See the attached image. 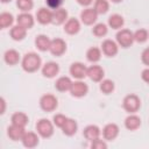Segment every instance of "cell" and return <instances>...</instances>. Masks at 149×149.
Here are the masks:
<instances>
[{"label": "cell", "mask_w": 149, "mask_h": 149, "mask_svg": "<svg viewBox=\"0 0 149 149\" xmlns=\"http://www.w3.org/2000/svg\"><path fill=\"white\" fill-rule=\"evenodd\" d=\"M12 23H13V15L10 13L3 12L0 14V28L3 29L6 27H9Z\"/></svg>", "instance_id": "30"}, {"label": "cell", "mask_w": 149, "mask_h": 149, "mask_svg": "<svg viewBox=\"0 0 149 149\" xmlns=\"http://www.w3.org/2000/svg\"><path fill=\"white\" fill-rule=\"evenodd\" d=\"M16 21H17L19 26H21V27H23L26 29H29V28H31L34 26V17H33V15L29 14V13H26V12L21 13L20 15H17Z\"/></svg>", "instance_id": "14"}, {"label": "cell", "mask_w": 149, "mask_h": 149, "mask_svg": "<svg viewBox=\"0 0 149 149\" xmlns=\"http://www.w3.org/2000/svg\"><path fill=\"white\" fill-rule=\"evenodd\" d=\"M68 19V12L64 8H57L52 12V19H51V23L54 24H62L65 22V20Z\"/></svg>", "instance_id": "18"}, {"label": "cell", "mask_w": 149, "mask_h": 149, "mask_svg": "<svg viewBox=\"0 0 149 149\" xmlns=\"http://www.w3.org/2000/svg\"><path fill=\"white\" fill-rule=\"evenodd\" d=\"M41 66V58L35 52H28L22 59V69L27 72H35Z\"/></svg>", "instance_id": "1"}, {"label": "cell", "mask_w": 149, "mask_h": 149, "mask_svg": "<svg viewBox=\"0 0 149 149\" xmlns=\"http://www.w3.org/2000/svg\"><path fill=\"white\" fill-rule=\"evenodd\" d=\"M113 2H120V1H122V0H112Z\"/></svg>", "instance_id": "43"}, {"label": "cell", "mask_w": 149, "mask_h": 149, "mask_svg": "<svg viewBox=\"0 0 149 149\" xmlns=\"http://www.w3.org/2000/svg\"><path fill=\"white\" fill-rule=\"evenodd\" d=\"M118 134H119V127L115 123H108L102 129V135L107 141L114 140L118 136Z\"/></svg>", "instance_id": "13"}, {"label": "cell", "mask_w": 149, "mask_h": 149, "mask_svg": "<svg viewBox=\"0 0 149 149\" xmlns=\"http://www.w3.org/2000/svg\"><path fill=\"white\" fill-rule=\"evenodd\" d=\"M77 128H78L77 122H76L73 119H69V118H68V120L65 121V123H64L63 127H62V130H63V133H64L65 135L72 136L73 134H76Z\"/></svg>", "instance_id": "23"}, {"label": "cell", "mask_w": 149, "mask_h": 149, "mask_svg": "<svg viewBox=\"0 0 149 149\" xmlns=\"http://www.w3.org/2000/svg\"><path fill=\"white\" fill-rule=\"evenodd\" d=\"M21 141H22L24 147L34 148V147H36L38 144V136H37V134H35L33 132H26Z\"/></svg>", "instance_id": "16"}, {"label": "cell", "mask_w": 149, "mask_h": 149, "mask_svg": "<svg viewBox=\"0 0 149 149\" xmlns=\"http://www.w3.org/2000/svg\"><path fill=\"white\" fill-rule=\"evenodd\" d=\"M100 90H101L104 93L108 94V93H111V92L114 90V83H113L112 80H109V79H105V80H102L101 84H100Z\"/></svg>", "instance_id": "35"}, {"label": "cell", "mask_w": 149, "mask_h": 149, "mask_svg": "<svg viewBox=\"0 0 149 149\" xmlns=\"http://www.w3.org/2000/svg\"><path fill=\"white\" fill-rule=\"evenodd\" d=\"M123 17L119 14H113L108 17V26L113 29H119L123 26Z\"/></svg>", "instance_id": "27"}, {"label": "cell", "mask_w": 149, "mask_h": 149, "mask_svg": "<svg viewBox=\"0 0 149 149\" xmlns=\"http://www.w3.org/2000/svg\"><path fill=\"white\" fill-rule=\"evenodd\" d=\"M87 77L93 81H100L104 77V70L99 65H92L87 68Z\"/></svg>", "instance_id": "15"}, {"label": "cell", "mask_w": 149, "mask_h": 149, "mask_svg": "<svg viewBox=\"0 0 149 149\" xmlns=\"http://www.w3.org/2000/svg\"><path fill=\"white\" fill-rule=\"evenodd\" d=\"M116 42L122 48H128L134 42V33H132L128 29H121L116 34Z\"/></svg>", "instance_id": "2"}, {"label": "cell", "mask_w": 149, "mask_h": 149, "mask_svg": "<svg viewBox=\"0 0 149 149\" xmlns=\"http://www.w3.org/2000/svg\"><path fill=\"white\" fill-rule=\"evenodd\" d=\"M65 50H66V44L62 38H55V40L51 41L49 51L54 56H61V55L64 54Z\"/></svg>", "instance_id": "6"}, {"label": "cell", "mask_w": 149, "mask_h": 149, "mask_svg": "<svg viewBox=\"0 0 149 149\" xmlns=\"http://www.w3.org/2000/svg\"><path fill=\"white\" fill-rule=\"evenodd\" d=\"M86 57H87V59H88L90 62H92V63L98 62V61L100 59V57H101L100 49H98V48H95V47L90 48V49L87 50V52H86Z\"/></svg>", "instance_id": "29"}, {"label": "cell", "mask_w": 149, "mask_h": 149, "mask_svg": "<svg viewBox=\"0 0 149 149\" xmlns=\"http://www.w3.org/2000/svg\"><path fill=\"white\" fill-rule=\"evenodd\" d=\"M141 77H142V79H143L146 83L149 84V69H144V70L142 71Z\"/></svg>", "instance_id": "40"}, {"label": "cell", "mask_w": 149, "mask_h": 149, "mask_svg": "<svg viewBox=\"0 0 149 149\" xmlns=\"http://www.w3.org/2000/svg\"><path fill=\"white\" fill-rule=\"evenodd\" d=\"M91 148H92V149H106V148H107V144H106V142H104L102 140L97 139V140L91 141Z\"/></svg>", "instance_id": "37"}, {"label": "cell", "mask_w": 149, "mask_h": 149, "mask_svg": "<svg viewBox=\"0 0 149 149\" xmlns=\"http://www.w3.org/2000/svg\"><path fill=\"white\" fill-rule=\"evenodd\" d=\"M50 43H51V41H50L49 37L45 36V35H38V36L35 38V45H36V48H37L38 50H41V51H47V50H49Z\"/></svg>", "instance_id": "21"}, {"label": "cell", "mask_w": 149, "mask_h": 149, "mask_svg": "<svg viewBox=\"0 0 149 149\" xmlns=\"http://www.w3.org/2000/svg\"><path fill=\"white\" fill-rule=\"evenodd\" d=\"M3 59H5V62H6L7 64H9V65H15V64L19 62V59H20V55H19V52H17L16 50L9 49V50H7V51L5 52Z\"/></svg>", "instance_id": "25"}, {"label": "cell", "mask_w": 149, "mask_h": 149, "mask_svg": "<svg viewBox=\"0 0 149 149\" xmlns=\"http://www.w3.org/2000/svg\"><path fill=\"white\" fill-rule=\"evenodd\" d=\"M147 38H148V31L146 29H137L134 33V41H136L139 43L146 42Z\"/></svg>", "instance_id": "33"}, {"label": "cell", "mask_w": 149, "mask_h": 149, "mask_svg": "<svg viewBox=\"0 0 149 149\" xmlns=\"http://www.w3.org/2000/svg\"><path fill=\"white\" fill-rule=\"evenodd\" d=\"M58 71H59V66L55 62H48L42 68V74L44 77H48V78L55 77L58 73Z\"/></svg>", "instance_id": "12"}, {"label": "cell", "mask_w": 149, "mask_h": 149, "mask_svg": "<svg viewBox=\"0 0 149 149\" xmlns=\"http://www.w3.org/2000/svg\"><path fill=\"white\" fill-rule=\"evenodd\" d=\"M36 130L42 137H50L54 134V126L52 123L47 119H41L36 123Z\"/></svg>", "instance_id": "3"}, {"label": "cell", "mask_w": 149, "mask_h": 149, "mask_svg": "<svg viewBox=\"0 0 149 149\" xmlns=\"http://www.w3.org/2000/svg\"><path fill=\"white\" fill-rule=\"evenodd\" d=\"M101 49L102 52L108 57H113L118 54V44L112 40H105L101 44Z\"/></svg>", "instance_id": "11"}, {"label": "cell", "mask_w": 149, "mask_h": 149, "mask_svg": "<svg viewBox=\"0 0 149 149\" xmlns=\"http://www.w3.org/2000/svg\"><path fill=\"white\" fill-rule=\"evenodd\" d=\"M141 58H142V62H143L146 65L149 66V48H147V49L143 50V52H142V55H141Z\"/></svg>", "instance_id": "39"}, {"label": "cell", "mask_w": 149, "mask_h": 149, "mask_svg": "<svg viewBox=\"0 0 149 149\" xmlns=\"http://www.w3.org/2000/svg\"><path fill=\"white\" fill-rule=\"evenodd\" d=\"M36 19L41 24H47L51 22L52 19V12H50L47 8H40L36 13Z\"/></svg>", "instance_id": "19"}, {"label": "cell", "mask_w": 149, "mask_h": 149, "mask_svg": "<svg viewBox=\"0 0 149 149\" xmlns=\"http://www.w3.org/2000/svg\"><path fill=\"white\" fill-rule=\"evenodd\" d=\"M97 17H98V13L95 12L94 8H86V9H84V10L80 13L81 22H83L84 24H87V26L93 24V23L95 22Z\"/></svg>", "instance_id": "9"}, {"label": "cell", "mask_w": 149, "mask_h": 149, "mask_svg": "<svg viewBox=\"0 0 149 149\" xmlns=\"http://www.w3.org/2000/svg\"><path fill=\"white\" fill-rule=\"evenodd\" d=\"M87 91H88L87 85H86L84 81H80V80L72 83L71 88H70L71 94H72L73 97H78V98H79V97L85 95V94L87 93Z\"/></svg>", "instance_id": "10"}, {"label": "cell", "mask_w": 149, "mask_h": 149, "mask_svg": "<svg viewBox=\"0 0 149 149\" xmlns=\"http://www.w3.org/2000/svg\"><path fill=\"white\" fill-rule=\"evenodd\" d=\"M70 73L72 74V77L77 78V79H83L85 76H87V68L83 63L76 62V63L71 64Z\"/></svg>", "instance_id": "7"}, {"label": "cell", "mask_w": 149, "mask_h": 149, "mask_svg": "<svg viewBox=\"0 0 149 149\" xmlns=\"http://www.w3.org/2000/svg\"><path fill=\"white\" fill-rule=\"evenodd\" d=\"M40 106L45 112H52L57 107V99L52 94H44L40 99Z\"/></svg>", "instance_id": "5"}, {"label": "cell", "mask_w": 149, "mask_h": 149, "mask_svg": "<svg viewBox=\"0 0 149 149\" xmlns=\"http://www.w3.org/2000/svg\"><path fill=\"white\" fill-rule=\"evenodd\" d=\"M26 34H27V29L21 27V26H14L12 29H10V37L15 41H21L26 37Z\"/></svg>", "instance_id": "26"}, {"label": "cell", "mask_w": 149, "mask_h": 149, "mask_svg": "<svg viewBox=\"0 0 149 149\" xmlns=\"http://www.w3.org/2000/svg\"><path fill=\"white\" fill-rule=\"evenodd\" d=\"M71 85H72V81L69 77H59L56 80L55 87L61 92H65V91H70Z\"/></svg>", "instance_id": "22"}, {"label": "cell", "mask_w": 149, "mask_h": 149, "mask_svg": "<svg viewBox=\"0 0 149 149\" xmlns=\"http://www.w3.org/2000/svg\"><path fill=\"white\" fill-rule=\"evenodd\" d=\"M12 123L26 127V125L28 123V116L22 112H16L12 115Z\"/></svg>", "instance_id": "28"}, {"label": "cell", "mask_w": 149, "mask_h": 149, "mask_svg": "<svg viewBox=\"0 0 149 149\" xmlns=\"http://www.w3.org/2000/svg\"><path fill=\"white\" fill-rule=\"evenodd\" d=\"M16 6L22 12H28L33 8L34 3H33V0H16Z\"/></svg>", "instance_id": "34"}, {"label": "cell", "mask_w": 149, "mask_h": 149, "mask_svg": "<svg viewBox=\"0 0 149 149\" xmlns=\"http://www.w3.org/2000/svg\"><path fill=\"white\" fill-rule=\"evenodd\" d=\"M79 29H80V23H79V21H78L77 19H73V17L69 19V20L66 21L65 26H64L65 33H68V34H70V35L77 34V33L79 31Z\"/></svg>", "instance_id": "20"}, {"label": "cell", "mask_w": 149, "mask_h": 149, "mask_svg": "<svg viewBox=\"0 0 149 149\" xmlns=\"http://www.w3.org/2000/svg\"><path fill=\"white\" fill-rule=\"evenodd\" d=\"M141 126V119L137 115H129L125 120V127L129 130H135Z\"/></svg>", "instance_id": "24"}, {"label": "cell", "mask_w": 149, "mask_h": 149, "mask_svg": "<svg viewBox=\"0 0 149 149\" xmlns=\"http://www.w3.org/2000/svg\"><path fill=\"white\" fill-rule=\"evenodd\" d=\"M77 2L80 3V5H83V6H88L92 2V0H77Z\"/></svg>", "instance_id": "41"}, {"label": "cell", "mask_w": 149, "mask_h": 149, "mask_svg": "<svg viewBox=\"0 0 149 149\" xmlns=\"http://www.w3.org/2000/svg\"><path fill=\"white\" fill-rule=\"evenodd\" d=\"M45 2H47V5H48L49 8L57 9L63 3V0H45Z\"/></svg>", "instance_id": "38"}, {"label": "cell", "mask_w": 149, "mask_h": 149, "mask_svg": "<svg viewBox=\"0 0 149 149\" xmlns=\"http://www.w3.org/2000/svg\"><path fill=\"white\" fill-rule=\"evenodd\" d=\"M94 9L98 14H105L108 10V2L107 0H95Z\"/></svg>", "instance_id": "31"}, {"label": "cell", "mask_w": 149, "mask_h": 149, "mask_svg": "<svg viewBox=\"0 0 149 149\" xmlns=\"http://www.w3.org/2000/svg\"><path fill=\"white\" fill-rule=\"evenodd\" d=\"M123 108L129 112V113H135L139 108H140V105H141V101H140V98L135 94H128L123 99Z\"/></svg>", "instance_id": "4"}, {"label": "cell", "mask_w": 149, "mask_h": 149, "mask_svg": "<svg viewBox=\"0 0 149 149\" xmlns=\"http://www.w3.org/2000/svg\"><path fill=\"white\" fill-rule=\"evenodd\" d=\"M83 134H84V136H85L86 140L93 141V140L99 139V136H100V129H99V127L95 126V125H90V126L85 127Z\"/></svg>", "instance_id": "17"}, {"label": "cell", "mask_w": 149, "mask_h": 149, "mask_svg": "<svg viewBox=\"0 0 149 149\" xmlns=\"http://www.w3.org/2000/svg\"><path fill=\"white\" fill-rule=\"evenodd\" d=\"M1 1H2V2H9L10 0H1Z\"/></svg>", "instance_id": "44"}, {"label": "cell", "mask_w": 149, "mask_h": 149, "mask_svg": "<svg viewBox=\"0 0 149 149\" xmlns=\"http://www.w3.org/2000/svg\"><path fill=\"white\" fill-rule=\"evenodd\" d=\"M1 105H2V108H1V114L5 113V100L3 98H1Z\"/></svg>", "instance_id": "42"}, {"label": "cell", "mask_w": 149, "mask_h": 149, "mask_svg": "<svg viewBox=\"0 0 149 149\" xmlns=\"http://www.w3.org/2000/svg\"><path fill=\"white\" fill-rule=\"evenodd\" d=\"M24 133H26L24 127L19 126V125H14V123H12V126H9L8 129H7V134H8L9 139L13 140V141L22 140Z\"/></svg>", "instance_id": "8"}, {"label": "cell", "mask_w": 149, "mask_h": 149, "mask_svg": "<svg viewBox=\"0 0 149 149\" xmlns=\"http://www.w3.org/2000/svg\"><path fill=\"white\" fill-rule=\"evenodd\" d=\"M93 34L98 37H101V36H105L107 34V26L105 23H97L94 27H93Z\"/></svg>", "instance_id": "32"}, {"label": "cell", "mask_w": 149, "mask_h": 149, "mask_svg": "<svg viewBox=\"0 0 149 149\" xmlns=\"http://www.w3.org/2000/svg\"><path fill=\"white\" fill-rule=\"evenodd\" d=\"M66 120H68V118L65 115H63V114H56L54 116V125H56L57 127L62 128Z\"/></svg>", "instance_id": "36"}]
</instances>
